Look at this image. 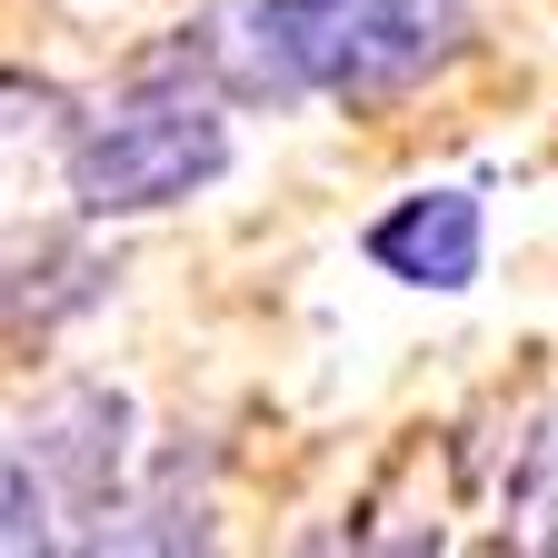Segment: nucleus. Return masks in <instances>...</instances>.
<instances>
[{
  "instance_id": "nucleus-1",
  "label": "nucleus",
  "mask_w": 558,
  "mask_h": 558,
  "mask_svg": "<svg viewBox=\"0 0 558 558\" xmlns=\"http://www.w3.org/2000/svg\"><path fill=\"white\" fill-rule=\"evenodd\" d=\"M240 170V130L230 100L180 81V70H140V90L100 120L60 130V190L90 230L110 220H160V209H190Z\"/></svg>"
},
{
  "instance_id": "nucleus-2",
  "label": "nucleus",
  "mask_w": 558,
  "mask_h": 558,
  "mask_svg": "<svg viewBox=\"0 0 558 558\" xmlns=\"http://www.w3.org/2000/svg\"><path fill=\"white\" fill-rule=\"evenodd\" d=\"M279 50H290L300 90L339 110H389L439 70L449 21L439 0H259Z\"/></svg>"
},
{
  "instance_id": "nucleus-3",
  "label": "nucleus",
  "mask_w": 558,
  "mask_h": 558,
  "mask_svg": "<svg viewBox=\"0 0 558 558\" xmlns=\"http://www.w3.org/2000/svg\"><path fill=\"white\" fill-rule=\"evenodd\" d=\"M130 399L120 389H100V379H70V389H50L31 418H21V469L50 488V509H70V519H100L110 499H120V459H130Z\"/></svg>"
},
{
  "instance_id": "nucleus-4",
  "label": "nucleus",
  "mask_w": 558,
  "mask_h": 558,
  "mask_svg": "<svg viewBox=\"0 0 558 558\" xmlns=\"http://www.w3.org/2000/svg\"><path fill=\"white\" fill-rule=\"evenodd\" d=\"M360 259H369L379 279H399V290L459 300V290H478V269H488V209H478V190H459V180L399 190L379 220L360 230Z\"/></svg>"
}]
</instances>
